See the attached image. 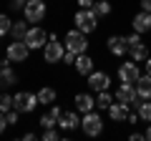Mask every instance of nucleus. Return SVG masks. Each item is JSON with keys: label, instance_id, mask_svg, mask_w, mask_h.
Wrapping results in <instances>:
<instances>
[{"label": "nucleus", "instance_id": "obj_1", "mask_svg": "<svg viewBox=\"0 0 151 141\" xmlns=\"http://www.w3.org/2000/svg\"><path fill=\"white\" fill-rule=\"evenodd\" d=\"M73 23H76V28H78L81 33L88 35V33H93L98 28V15H96L93 8H81V10L73 15Z\"/></svg>", "mask_w": 151, "mask_h": 141}, {"label": "nucleus", "instance_id": "obj_2", "mask_svg": "<svg viewBox=\"0 0 151 141\" xmlns=\"http://www.w3.org/2000/svg\"><path fill=\"white\" fill-rule=\"evenodd\" d=\"M65 50H73L76 55H81L88 50V40H86V33H81L78 28L76 30L65 33Z\"/></svg>", "mask_w": 151, "mask_h": 141}, {"label": "nucleus", "instance_id": "obj_3", "mask_svg": "<svg viewBox=\"0 0 151 141\" xmlns=\"http://www.w3.org/2000/svg\"><path fill=\"white\" fill-rule=\"evenodd\" d=\"M45 10H48L45 0H25V8H23L28 23H40L45 18Z\"/></svg>", "mask_w": 151, "mask_h": 141}, {"label": "nucleus", "instance_id": "obj_4", "mask_svg": "<svg viewBox=\"0 0 151 141\" xmlns=\"http://www.w3.org/2000/svg\"><path fill=\"white\" fill-rule=\"evenodd\" d=\"M81 129L86 136H98L103 131V119L96 114V111H88V114H83L81 119Z\"/></svg>", "mask_w": 151, "mask_h": 141}, {"label": "nucleus", "instance_id": "obj_5", "mask_svg": "<svg viewBox=\"0 0 151 141\" xmlns=\"http://www.w3.org/2000/svg\"><path fill=\"white\" fill-rule=\"evenodd\" d=\"M13 106H15L20 114H30V111L38 106V93H30V91L15 93V96H13Z\"/></svg>", "mask_w": 151, "mask_h": 141}, {"label": "nucleus", "instance_id": "obj_6", "mask_svg": "<svg viewBox=\"0 0 151 141\" xmlns=\"http://www.w3.org/2000/svg\"><path fill=\"white\" fill-rule=\"evenodd\" d=\"M28 55H30V48H28L25 40H15V43H10L8 50H5V58L10 60V63H23V60H28Z\"/></svg>", "mask_w": 151, "mask_h": 141}, {"label": "nucleus", "instance_id": "obj_7", "mask_svg": "<svg viewBox=\"0 0 151 141\" xmlns=\"http://www.w3.org/2000/svg\"><path fill=\"white\" fill-rule=\"evenodd\" d=\"M63 43H58V38H48V43L43 45V58L45 63H60L63 60Z\"/></svg>", "mask_w": 151, "mask_h": 141}, {"label": "nucleus", "instance_id": "obj_8", "mask_svg": "<svg viewBox=\"0 0 151 141\" xmlns=\"http://www.w3.org/2000/svg\"><path fill=\"white\" fill-rule=\"evenodd\" d=\"M139 76H141V70H139V63H136L134 58L119 65V78L124 83H136V81H139Z\"/></svg>", "mask_w": 151, "mask_h": 141}, {"label": "nucleus", "instance_id": "obj_9", "mask_svg": "<svg viewBox=\"0 0 151 141\" xmlns=\"http://www.w3.org/2000/svg\"><path fill=\"white\" fill-rule=\"evenodd\" d=\"M116 101H121V103H136L139 101V93H136V83H124L121 81V86H119V91H116Z\"/></svg>", "mask_w": 151, "mask_h": 141}, {"label": "nucleus", "instance_id": "obj_10", "mask_svg": "<svg viewBox=\"0 0 151 141\" xmlns=\"http://www.w3.org/2000/svg\"><path fill=\"white\" fill-rule=\"evenodd\" d=\"M45 30L43 28H30V30H28V35H25V43H28V48L30 50H40L45 45Z\"/></svg>", "mask_w": 151, "mask_h": 141}, {"label": "nucleus", "instance_id": "obj_11", "mask_svg": "<svg viewBox=\"0 0 151 141\" xmlns=\"http://www.w3.org/2000/svg\"><path fill=\"white\" fill-rule=\"evenodd\" d=\"M108 86H111L108 73H101V70L88 73V88H91V91H108Z\"/></svg>", "mask_w": 151, "mask_h": 141}, {"label": "nucleus", "instance_id": "obj_12", "mask_svg": "<svg viewBox=\"0 0 151 141\" xmlns=\"http://www.w3.org/2000/svg\"><path fill=\"white\" fill-rule=\"evenodd\" d=\"M108 50H111L113 55H126L129 53V43H126V35H111V38L106 40Z\"/></svg>", "mask_w": 151, "mask_h": 141}, {"label": "nucleus", "instance_id": "obj_13", "mask_svg": "<svg viewBox=\"0 0 151 141\" xmlns=\"http://www.w3.org/2000/svg\"><path fill=\"white\" fill-rule=\"evenodd\" d=\"M131 25H134L136 33H149L151 30V13H146V10L136 13L134 20H131Z\"/></svg>", "mask_w": 151, "mask_h": 141}, {"label": "nucleus", "instance_id": "obj_14", "mask_svg": "<svg viewBox=\"0 0 151 141\" xmlns=\"http://www.w3.org/2000/svg\"><path fill=\"white\" fill-rule=\"evenodd\" d=\"M58 126L63 131H73L76 126H81V119H78V114H73V111H63L58 119Z\"/></svg>", "mask_w": 151, "mask_h": 141}, {"label": "nucleus", "instance_id": "obj_15", "mask_svg": "<svg viewBox=\"0 0 151 141\" xmlns=\"http://www.w3.org/2000/svg\"><path fill=\"white\" fill-rule=\"evenodd\" d=\"M108 116H111L113 121H126V116H129V103L113 101L111 106H108Z\"/></svg>", "mask_w": 151, "mask_h": 141}, {"label": "nucleus", "instance_id": "obj_16", "mask_svg": "<svg viewBox=\"0 0 151 141\" xmlns=\"http://www.w3.org/2000/svg\"><path fill=\"white\" fill-rule=\"evenodd\" d=\"M76 70L81 73V76H88V73H93V58L88 53H81L78 58H76Z\"/></svg>", "mask_w": 151, "mask_h": 141}, {"label": "nucleus", "instance_id": "obj_17", "mask_svg": "<svg viewBox=\"0 0 151 141\" xmlns=\"http://www.w3.org/2000/svg\"><path fill=\"white\" fill-rule=\"evenodd\" d=\"M93 106H96V98L93 96H88V93H76V109L81 111V114L93 111Z\"/></svg>", "mask_w": 151, "mask_h": 141}, {"label": "nucleus", "instance_id": "obj_18", "mask_svg": "<svg viewBox=\"0 0 151 141\" xmlns=\"http://www.w3.org/2000/svg\"><path fill=\"white\" fill-rule=\"evenodd\" d=\"M136 93H139V98H149L151 101V73L139 76V81H136Z\"/></svg>", "mask_w": 151, "mask_h": 141}, {"label": "nucleus", "instance_id": "obj_19", "mask_svg": "<svg viewBox=\"0 0 151 141\" xmlns=\"http://www.w3.org/2000/svg\"><path fill=\"white\" fill-rule=\"evenodd\" d=\"M134 106H136V114H139L141 121H151V101L149 98H139Z\"/></svg>", "mask_w": 151, "mask_h": 141}, {"label": "nucleus", "instance_id": "obj_20", "mask_svg": "<svg viewBox=\"0 0 151 141\" xmlns=\"http://www.w3.org/2000/svg\"><path fill=\"white\" fill-rule=\"evenodd\" d=\"M15 81H18L15 70H13L10 65H3V68H0V88H5V86H13Z\"/></svg>", "mask_w": 151, "mask_h": 141}, {"label": "nucleus", "instance_id": "obj_21", "mask_svg": "<svg viewBox=\"0 0 151 141\" xmlns=\"http://www.w3.org/2000/svg\"><path fill=\"white\" fill-rule=\"evenodd\" d=\"M129 53H131V58H134L136 63H141V60L149 58V48H146V43H139V45H134V48H129Z\"/></svg>", "mask_w": 151, "mask_h": 141}, {"label": "nucleus", "instance_id": "obj_22", "mask_svg": "<svg viewBox=\"0 0 151 141\" xmlns=\"http://www.w3.org/2000/svg\"><path fill=\"white\" fill-rule=\"evenodd\" d=\"M28 30H30V28H25V20H18V23H13V28H10V35H13L15 40H25Z\"/></svg>", "mask_w": 151, "mask_h": 141}, {"label": "nucleus", "instance_id": "obj_23", "mask_svg": "<svg viewBox=\"0 0 151 141\" xmlns=\"http://www.w3.org/2000/svg\"><path fill=\"white\" fill-rule=\"evenodd\" d=\"M53 101H55V91H53V88L43 86V88H40V91H38V103H43V106H45V103H48V106H50V103H53Z\"/></svg>", "mask_w": 151, "mask_h": 141}, {"label": "nucleus", "instance_id": "obj_24", "mask_svg": "<svg viewBox=\"0 0 151 141\" xmlns=\"http://www.w3.org/2000/svg\"><path fill=\"white\" fill-rule=\"evenodd\" d=\"M113 103V96L108 91H98V96H96V106L98 109H103V111H108V106Z\"/></svg>", "mask_w": 151, "mask_h": 141}, {"label": "nucleus", "instance_id": "obj_25", "mask_svg": "<svg viewBox=\"0 0 151 141\" xmlns=\"http://www.w3.org/2000/svg\"><path fill=\"white\" fill-rule=\"evenodd\" d=\"M93 10H96L98 18H101V15H108V13H111V3H108V0H98L96 5H93Z\"/></svg>", "mask_w": 151, "mask_h": 141}, {"label": "nucleus", "instance_id": "obj_26", "mask_svg": "<svg viewBox=\"0 0 151 141\" xmlns=\"http://www.w3.org/2000/svg\"><path fill=\"white\" fill-rule=\"evenodd\" d=\"M10 109H15V106H13V96H8V93H0V111H3V114H8Z\"/></svg>", "mask_w": 151, "mask_h": 141}, {"label": "nucleus", "instance_id": "obj_27", "mask_svg": "<svg viewBox=\"0 0 151 141\" xmlns=\"http://www.w3.org/2000/svg\"><path fill=\"white\" fill-rule=\"evenodd\" d=\"M10 28H13V20L8 15H3V13H0V38H3V35H8V33H10Z\"/></svg>", "mask_w": 151, "mask_h": 141}, {"label": "nucleus", "instance_id": "obj_28", "mask_svg": "<svg viewBox=\"0 0 151 141\" xmlns=\"http://www.w3.org/2000/svg\"><path fill=\"white\" fill-rule=\"evenodd\" d=\"M38 124L43 126V129H55V126H58V121H55V119H53V116H50V114H43V116H40V121H38Z\"/></svg>", "mask_w": 151, "mask_h": 141}, {"label": "nucleus", "instance_id": "obj_29", "mask_svg": "<svg viewBox=\"0 0 151 141\" xmlns=\"http://www.w3.org/2000/svg\"><path fill=\"white\" fill-rule=\"evenodd\" d=\"M126 43H129V48H134V45H139V43H144L141 40V33H131V35H126Z\"/></svg>", "mask_w": 151, "mask_h": 141}, {"label": "nucleus", "instance_id": "obj_30", "mask_svg": "<svg viewBox=\"0 0 151 141\" xmlns=\"http://www.w3.org/2000/svg\"><path fill=\"white\" fill-rule=\"evenodd\" d=\"M58 131H55V129H43V141H55V139H58Z\"/></svg>", "mask_w": 151, "mask_h": 141}, {"label": "nucleus", "instance_id": "obj_31", "mask_svg": "<svg viewBox=\"0 0 151 141\" xmlns=\"http://www.w3.org/2000/svg\"><path fill=\"white\" fill-rule=\"evenodd\" d=\"M18 114H20V111H18V109H10V111H8V114H5V119H8V124H18Z\"/></svg>", "mask_w": 151, "mask_h": 141}, {"label": "nucleus", "instance_id": "obj_32", "mask_svg": "<svg viewBox=\"0 0 151 141\" xmlns=\"http://www.w3.org/2000/svg\"><path fill=\"white\" fill-rule=\"evenodd\" d=\"M76 58H78V55H76L73 50H65L63 53V63H76Z\"/></svg>", "mask_w": 151, "mask_h": 141}, {"label": "nucleus", "instance_id": "obj_33", "mask_svg": "<svg viewBox=\"0 0 151 141\" xmlns=\"http://www.w3.org/2000/svg\"><path fill=\"white\" fill-rule=\"evenodd\" d=\"M48 114H50V116H53V119H55V121H58V119H60V114H63V111H60V109H58V106H55V103H50V111H48Z\"/></svg>", "mask_w": 151, "mask_h": 141}, {"label": "nucleus", "instance_id": "obj_34", "mask_svg": "<svg viewBox=\"0 0 151 141\" xmlns=\"http://www.w3.org/2000/svg\"><path fill=\"white\" fill-rule=\"evenodd\" d=\"M5 126H10V124H8L5 114H3V111H0V134H3V131H5Z\"/></svg>", "mask_w": 151, "mask_h": 141}, {"label": "nucleus", "instance_id": "obj_35", "mask_svg": "<svg viewBox=\"0 0 151 141\" xmlns=\"http://www.w3.org/2000/svg\"><path fill=\"white\" fill-rule=\"evenodd\" d=\"M10 8H13V10H20V8H25V0H13Z\"/></svg>", "mask_w": 151, "mask_h": 141}, {"label": "nucleus", "instance_id": "obj_36", "mask_svg": "<svg viewBox=\"0 0 151 141\" xmlns=\"http://www.w3.org/2000/svg\"><path fill=\"white\" fill-rule=\"evenodd\" d=\"M126 121H129V124H136V121H141V119H139V114H134V111H129V116H126Z\"/></svg>", "mask_w": 151, "mask_h": 141}, {"label": "nucleus", "instance_id": "obj_37", "mask_svg": "<svg viewBox=\"0 0 151 141\" xmlns=\"http://www.w3.org/2000/svg\"><path fill=\"white\" fill-rule=\"evenodd\" d=\"M78 5H81V8H93V5H96V0H78Z\"/></svg>", "mask_w": 151, "mask_h": 141}, {"label": "nucleus", "instance_id": "obj_38", "mask_svg": "<svg viewBox=\"0 0 151 141\" xmlns=\"http://www.w3.org/2000/svg\"><path fill=\"white\" fill-rule=\"evenodd\" d=\"M141 10L151 13V0H141Z\"/></svg>", "mask_w": 151, "mask_h": 141}, {"label": "nucleus", "instance_id": "obj_39", "mask_svg": "<svg viewBox=\"0 0 151 141\" xmlns=\"http://www.w3.org/2000/svg\"><path fill=\"white\" fill-rule=\"evenodd\" d=\"M129 139H131V141H144V139H146V134H131Z\"/></svg>", "mask_w": 151, "mask_h": 141}, {"label": "nucleus", "instance_id": "obj_40", "mask_svg": "<svg viewBox=\"0 0 151 141\" xmlns=\"http://www.w3.org/2000/svg\"><path fill=\"white\" fill-rule=\"evenodd\" d=\"M146 73H151V55L146 58Z\"/></svg>", "mask_w": 151, "mask_h": 141}, {"label": "nucleus", "instance_id": "obj_41", "mask_svg": "<svg viewBox=\"0 0 151 141\" xmlns=\"http://www.w3.org/2000/svg\"><path fill=\"white\" fill-rule=\"evenodd\" d=\"M146 139L151 141V126H149V129H146Z\"/></svg>", "mask_w": 151, "mask_h": 141}, {"label": "nucleus", "instance_id": "obj_42", "mask_svg": "<svg viewBox=\"0 0 151 141\" xmlns=\"http://www.w3.org/2000/svg\"><path fill=\"white\" fill-rule=\"evenodd\" d=\"M3 65H5V60H0V68H3Z\"/></svg>", "mask_w": 151, "mask_h": 141}]
</instances>
